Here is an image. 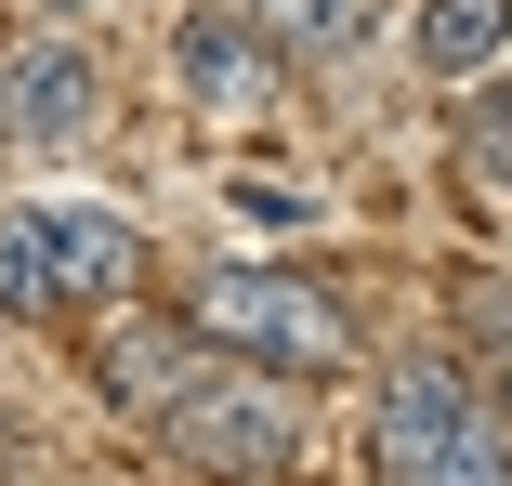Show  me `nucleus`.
<instances>
[{
    "instance_id": "obj_1",
    "label": "nucleus",
    "mask_w": 512,
    "mask_h": 486,
    "mask_svg": "<svg viewBox=\"0 0 512 486\" xmlns=\"http://www.w3.org/2000/svg\"><path fill=\"white\" fill-rule=\"evenodd\" d=\"M184 342L224 355V368H263V381H316V368L355 355L342 303H329L316 276H276V263H211L197 303H184Z\"/></svg>"
},
{
    "instance_id": "obj_3",
    "label": "nucleus",
    "mask_w": 512,
    "mask_h": 486,
    "mask_svg": "<svg viewBox=\"0 0 512 486\" xmlns=\"http://www.w3.org/2000/svg\"><path fill=\"white\" fill-rule=\"evenodd\" d=\"M486 421H499V408L473 395V368L421 342V355H394V368H381V408H368V473H381V486H434V473L486 434Z\"/></svg>"
},
{
    "instance_id": "obj_10",
    "label": "nucleus",
    "mask_w": 512,
    "mask_h": 486,
    "mask_svg": "<svg viewBox=\"0 0 512 486\" xmlns=\"http://www.w3.org/2000/svg\"><path fill=\"white\" fill-rule=\"evenodd\" d=\"M27 316H66L53 303V250H40V198L0 211V329H27Z\"/></svg>"
},
{
    "instance_id": "obj_6",
    "label": "nucleus",
    "mask_w": 512,
    "mask_h": 486,
    "mask_svg": "<svg viewBox=\"0 0 512 486\" xmlns=\"http://www.w3.org/2000/svg\"><path fill=\"white\" fill-rule=\"evenodd\" d=\"M171 92H184V106H211V119H237V106L276 92V40L237 14V0H197V14L171 27Z\"/></svg>"
},
{
    "instance_id": "obj_12",
    "label": "nucleus",
    "mask_w": 512,
    "mask_h": 486,
    "mask_svg": "<svg viewBox=\"0 0 512 486\" xmlns=\"http://www.w3.org/2000/svg\"><path fill=\"white\" fill-rule=\"evenodd\" d=\"M237 211H250V224H276V237H289V224H316V198H302V184H276V171H250V184H237Z\"/></svg>"
},
{
    "instance_id": "obj_4",
    "label": "nucleus",
    "mask_w": 512,
    "mask_h": 486,
    "mask_svg": "<svg viewBox=\"0 0 512 486\" xmlns=\"http://www.w3.org/2000/svg\"><path fill=\"white\" fill-rule=\"evenodd\" d=\"M92 119H106V66H92V40H66V27H27L14 53H0V145L53 158V145H79Z\"/></svg>"
},
{
    "instance_id": "obj_7",
    "label": "nucleus",
    "mask_w": 512,
    "mask_h": 486,
    "mask_svg": "<svg viewBox=\"0 0 512 486\" xmlns=\"http://www.w3.org/2000/svg\"><path fill=\"white\" fill-rule=\"evenodd\" d=\"M407 53H421L434 79H499V53H512V0H421Z\"/></svg>"
},
{
    "instance_id": "obj_5",
    "label": "nucleus",
    "mask_w": 512,
    "mask_h": 486,
    "mask_svg": "<svg viewBox=\"0 0 512 486\" xmlns=\"http://www.w3.org/2000/svg\"><path fill=\"white\" fill-rule=\"evenodd\" d=\"M40 250H53V303L66 316H132V289H145V237L119 211H92V198H40Z\"/></svg>"
},
{
    "instance_id": "obj_11",
    "label": "nucleus",
    "mask_w": 512,
    "mask_h": 486,
    "mask_svg": "<svg viewBox=\"0 0 512 486\" xmlns=\"http://www.w3.org/2000/svg\"><path fill=\"white\" fill-rule=\"evenodd\" d=\"M460 329H473V355H486V381H473V395L499 408V395H512V289H499V276H486L473 303H460Z\"/></svg>"
},
{
    "instance_id": "obj_13",
    "label": "nucleus",
    "mask_w": 512,
    "mask_h": 486,
    "mask_svg": "<svg viewBox=\"0 0 512 486\" xmlns=\"http://www.w3.org/2000/svg\"><path fill=\"white\" fill-rule=\"evenodd\" d=\"M434 486H512V447H499V421H486V434H473V447L434 473Z\"/></svg>"
},
{
    "instance_id": "obj_9",
    "label": "nucleus",
    "mask_w": 512,
    "mask_h": 486,
    "mask_svg": "<svg viewBox=\"0 0 512 486\" xmlns=\"http://www.w3.org/2000/svg\"><path fill=\"white\" fill-rule=\"evenodd\" d=\"M237 14H250L276 53H355V40H368V0H237Z\"/></svg>"
},
{
    "instance_id": "obj_2",
    "label": "nucleus",
    "mask_w": 512,
    "mask_h": 486,
    "mask_svg": "<svg viewBox=\"0 0 512 486\" xmlns=\"http://www.w3.org/2000/svg\"><path fill=\"white\" fill-rule=\"evenodd\" d=\"M145 421H158L184 460H211V473H289V460H302V408H289V381L224 368V355H197Z\"/></svg>"
},
{
    "instance_id": "obj_8",
    "label": "nucleus",
    "mask_w": 512,
    "mask_h": 486,
    "mask_svg": "<svg viewBox=\"0 0 512 486\" xmlns=\"http://www.w3.org/2000/svg\"><path fill=\"white\" fill-rule=\"evenodd\" d=\"M447 171L473 198H512V79H473L460 92V132H447Z\"/></svg>"
}]
</instances>
